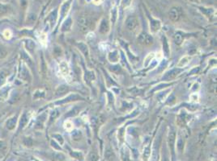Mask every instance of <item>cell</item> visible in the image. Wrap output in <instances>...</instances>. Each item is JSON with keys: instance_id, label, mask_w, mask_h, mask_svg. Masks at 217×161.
<instances>
[{"instance_id": "obj_1", "label": "cell", "mask_w": 217, "mask_h": 161, "mask_svg": "<svg viewBox=\"0 0 217 161\" xmlns=\"http://www.w3.org/2000/svg\"><path fill=\"white\" fill-rule=\"evenodd\" d=\"M92 19L87 15H80L78 19V26L82 32H88L92 26Z\"/></svg>"}, {"instance_id": "obj_2", "label": "cell", "mask_w": 217, "mask_h": 161, "mask_svg": "<svg viewBox=\"0 0 217 161\" xmlns=\"http://www.w3.org/2000/svg\"><path fill=\"white\" fill-rule=\"evenodd\" d=\"M138 41H139L140 44H143V45L149 46V45L153 44L154 40H153V37L151 35H149V34L146 33V32H142L138 37Z\"/></svg>"}, {"instance_id": "obj_3", "label": "cell", "mask_w": 217, "mask_h": 161, "mask_svg": "<svg viewBox=\"0 0 217 161\" xmlns=\"http://www.w3.org/2000/svg\"><path fill=\"white\" fill-rule=\"evenodd\" d=\"M161 141V133L158 136L153 144V149H152V161H158V157H159V147H160V144Z\"/></svg>"}, {"instance_id": "obj_4", "label": "cell", "mask_w": 217, "mask_h": 161, "mask_svg": "<svg viewBox=\"0 0 217 161\" xmlns=\"http://www.w3.org/2000/svg\"><path fill=\"white\" fill-rule=\"evenodd\" d=\"M139 26V20L134 16H130L126 20V27L129 31H134Z\"/></svg>"}, {"instance_id": "obj_5", "label": "cell", "mask_w": 217, "mask_h": 161, "mask_svg": "<svg viewBox=\"0 0 217 161\" xmlns=\"http://www.w3.org/2000/svg\"><path fill=\"white\" fill-rule=\"evenodd\" d=\"M182 69L180 68H174L170 71H169L168 73H165V75L163 77V80L164 81H171L173 78H175L178 75L179 73H181Z\"/></svg>"}, {"instance_id": "obj_6", "label": "cell", "mask_w": 217, "mask_h": 161, "mask_svg": "<svg viewBox=\"0 0 217 161\" xmlns=\"http://www.w3.org/2000/svg\"><path fill=\"white\" fill-rule=\"evenodd\" d=\"M149 20H150V30L152 33H157L161 28V21L158 20V19H152V17L149 18Z\"/></svg>"}, {"instance_id": "obj_7", "label": "cell", "mask_w": 217, "mask_h": 161, "mask_svg": "<svg viewBox=\"0 0 217 161\" xmlns=\"http://www.w3.org/2000/svg\"><path fill=\"white\" fill-rule=\"evenodd\" d=\"M20 77L25 82H30L32 80V77H31L29 71L24 64L21 65L20 69Z\"/></svg>"}, {"instance_id": "obj_8", "label": "cell", "mask_w": 217, "mask_h": 161, "mask_svg": "<svg viewBox=\"0 0 217 161\" xmlns=\"http://www.w3.org/2000/svg\"><path fill=\"white\" fill-rule=\"evenodd\" d=\"M170 19L173 22H177L181 17V11L178 7H172L170 9V13H169Z\"/></svg>"}, {"instance_id": "obj_9", "label": "cell", "mask_w": 217, "mask_h": 161, "mask_svg": "<svg viewBox=\"0 0 217 161\" xmlns=\"http://www.w3.org/2000/svg\"><path fill=\"white\" fill-rule=\"evenodd\" d=\"M168 143H169V146L171 148V152H172V155H173L174 154V145H175L176 143V132L173 130H171L169 132Z\"/></svg>"}, {"instance_id": "obj_10", "label": "cell", "mask_w": 217, "mask_h": 161, "mask_svg": "<svg viewBox=\"0 0 217 161\" xmlns=\"http://www.w3.org/2000/svg\"><path fill=\"white\" fill-rule=\"evenodd\" d=\"M110 27L109 21L106 19H103L101 21L100 25H99V32L101 33V34H103V35H105V34H107L108 32H110Z\"/></svg>"}, {"instance_id": "obj_11", "label": "cell", "mask_w": 217, "mask_h": 161, "mask_svg": "<svg viewBox=\"0 0 217 161\" xmlns=\"http://www.w3.org/2000/svg\"><path fill=\"white\" fill-rule=\"evenodd\" d=\"M82 98L81 97L80 95H79V94H71V95H69L67 96L66 98L64 99H62L60 100V101H58L56 102V104L58 105H61V104H63V103H69V102H72V101H75V100H79Z\"/></svg>"}, {"instance_id": "obj_12", "label": "cell", "mask_w": 217, "mask_h": 161, "mask_svg": "<svg viewBox=\"0 0 217 161\" xmlns=\"http://www.w3.org/2000/svg\"><path fill=\"white\" fill-rule=\"evenodd\" d=\"M69 91V86L66 85H59L58 88L56 89V90L54 92V95L56 97L63 96L64 94H66Z\"/></svg>"}, {"instance_id": "obj_13", "label": "cell", "mask_w": 217, "mask_h": 161, "mask_svg": "<svg viewBox=\"0 0 217 161\" xmlns=\"http://www.w3.org/2000/svg\"><path fill=\"white\" fill-rule=\"evenodd\" d=\"M71 0H69L67 2H66L65 3H63L61 8H60V15H61V18L63 19L67 15V13L69 12V9L71 7Z\"/></svg>"}, {"instance_id": "obj_14", "label": "cell", "mask_w": 217, "mask_h": 161, "mask_svg": "<svg viewBox=\"0 0 217 161\" xmlns=\"http://www.w3.org/2000/svg\"><path fill=\"white\" fill-rule=\"evenodd\" d=\"M16 123H17V116H13V117L10 118L6 122L7 129L9 131L14 130L16 126Z\"/></svg>"}, {"instance_id": "obj_15", "label": "cell", "mask_w": 217, "mask_h": 161, "mask_svg": "<svg viewBox=\"0 0 217 161\" xmlns=\"http://www.w3.org/2000/svg\"><path fill=\"white\" fill-rule=\"evenodd\" d=\"M121 160L122 161H131L130 150L126 147H122L121 149Z\"/></svg>"}, {"instance_id": "obj_16", "label": "cell", "mask_w": 217, "mask_h": 161, "mask_svg": "<svg viewBox=\"0 0 217 161\" xmlns=\"http://www.w3.org/2000/svg\"><path fill=\"white\" fill-rule=\"evenodd\" d=\"M162 48H163V52L165 56H170V45H169V42H168V40H167L165 35L162 36Z\"/></svg>"}, {"instance_id": "obj_17", "label": "cell", "mask_w": 217, "mask_h": 161, "mask_svg": "<svg viewBox=\"0 0 217 161\" xmlns=\"http://www.w3.org/2000/svg\"><path fill=\"white\" fill-rule=\"evenodd\" d=\"M72 20L71 18H68L66 19V20L64 22L62 25V27H61V30L62 32H68L71 30L72 28Z\"/></svg>"}, {"instance_id": "obj_18", "label": "cell", "mask_w": 217, "mask_h": 161, "mask_svg": "<svg viewBox=\"0 0 217 161\" xmlns=\"http://www.w3.org/2000/svg\"><path fill=\"white\" fill-rule=\"evenodd\" d=\"M28 122V116L27 113H24L20 117V124H19L20 129L24 128V126L27 125Z\"/></svg>"}, {"instance_id": "obj_19", "label": "cell", "mask_w": 217, "mask_h": 161, "mask_svg": "<svg viewBox=\"0 0 217 161\" xmlns=\"http://www.w3.org/2000/svg\"><path fill=\"white\" fill-rule=\"evenodd\" d=\"M78 48H80V50L83 53V54L84 56H88L89 52H88V46L86 45V44H84L83 42H80V43L78 44Z\"/></svg>"}, {"instance_id": "obj_20", "label": "cell", "mask_w": 217, "mask_h": 161, "mask_svg": "<svg viewBox=\"0 0 217 161\" xmlns=\"http://www.w3.org/2000/svg\"><path fill=\"white\" fill-rule=\"evenodd\" d=\"M118 51H113L112 53H110L108 56V59L110 62L112 63H115L118 61Z\"/></svg>"}, {"instance_id": "obj_21", "label": "cell", "mask_w": 217, "mask_h": 161, "mask_svg": "<svg viewBox=\"0 0 217 161\" xmlns=\"http://www.w3.org/2000/svg\"><path fill=\"white\" fill-rule=\"evenodd\" d=\"M173 40L177 45H180L183 42V35L181 32H177L175 35H173Z\"/></svg>"}, {"instance_id": "obj_22", "label": "cell", "mask_w": 217, "mask_h": 161, "mask_svg": "<svg viewBox=\"0 0 217 161\" xmlns=\"http://www.w3.org/2000/svg\"><path fill=\"white\" fill-rule=\"evenodd\" d=\"M7 150V144L4 140H0V156H3Z\"/></svg>"}, {"instance_id": "obj_23", "label": "cell", "mask_w": 217, "mask_h": 161, "mask_svg": "<svg viewBox=\"0 0 217 161\" xmlns=\"http://www.w3.org/2000/svg\"><path fill=\"white\" fill-rule=\"evenodd\" d=\"M190 61V57L189 56H184V57H182V58L179 61L178 64V68H182L186 66V64L189 63Z\"/></svg>"}, {"instance_id": "obj_24", "label": "cell", "mask_w": 217, "mask_h": 161, "mask_svg": "<svg viewBox=\"0 0 217 161\" xmlns=\"http://www.w3.org/2000/svg\"><path fill=\"white\" fill-rule=\"evenodd\" d=\"M25 47L27 48L28 51L29 52H33L34 48H35V43L31 40H27L25 41Z\"/></svg>"}, {"instance_id": "obj_25", "label": "cell", "mask_w": 217, "mask_h": 161, "mask_svg": "<svg viewBox=\"0 0 217 161\" xmlns=\"http://www.w3.org/2000/svg\"><path fill=\"white\" fill-rule=\"evenodd\" d=\"M58 115H59V110H54L53 111L51 112L50 116V120H49V124H51L53 123Z\"/></svg>"}, {"instance_id": "obj_26", "label": "cell", "mask_w": 217, "mask_h": 161, "mask_svg": "<svg viewBox=\"0 0 217 161\" xmlns=\"http://www.w3.org/2000/svg\"><path fill=\"white\" fill-rule=\"evenodd\" d=\"M80 108H79L77 106H75V107H74V108L72 109L71 111H69L68 114H66V117H74L75 115H77V114L80 113Z\"/></svg>"}, {"instance_id": "obj_27", "label": "cell", "mask_w": 217, "mask_h": 161, "mask_svg": "<svg viewBox=\"0 0 217 161\" xmlns=\"http://www.w3.org/2000/svg\"><path fill=\"white\" fill-rule=\"evenodd\" d=\"M104 157L106 158L108 160H112L114 157V154H113V151L110 149V148H107L104 153Z\"/></svg>"}, {"instance_id": "obj_28", "label": "cell", "mask_w": 217, "mask_h": 161, "mask_svg": "<svg viewBox=\"0 0 217 161\" xmlns=\"http://www.w3.org/2000/svg\"><path fill=\"white\" fill-rule=\"evenodd\" d=\"M8 52L5 47H3L2 45H0V60H3L7 56Z\"/></svg>"}, {"instance_id": "obj_29", "label": "cell", "mask_w": 217, "mask_h": 161, "mask_svg": "<svg viewBox=\"0 0 217 161\" xmlns=\"http://www.w3.org/2000/svg\"><path fill=\"white\" fill-rule=\"evenodd\" d=\"M81 138H82V133L80 131H74L72 133V139L74 140H80Z\"/></svg>"}, {"instance_id": "obj_30", "label": "cell", "mask_w": 217, "mask_h": 161, "mask_svg": "<svg viewBox=\"0 0 217 161\" xmlns=\"http://www.w3.org/2000/svg\"><path fill=\"white\" fill-rule=\"evenodd\" d=\"M54 159L55 161H64L65 160V155L61 152L55 153L54 155Z\"/></svg>"}, {"instance_id": "obj_31", "label": "cell", "mask_w": 217, "mask_h": 161, "mask_svg": "<svg viewBox=\"0 0 217 161\" xmlns=\"http://www.w3.org/2000/svg\"><path fill=\"white\" fill-rule=\"evenodd\" d=\"M117 16H118V11H117L116 7H114L111 11V21H112L113 24L115 23V21L117 19Z\"/></svg>"}, {"instance_id": "obj_32", "label": "cell", "mask_w": 217, "mask_h": 161, "mask_svg": "<svg viewBox=\"0 0 217 161\" xmlns=\"http://www.w3.org/2000/svg\"><path fill=\"white\" fill-rule=\"evenodd\" d=\"M60 69L61 71L63 72L64 74H67L68 73V66H67V64H66L65 62H63L62 64H60Z\"/></svg>"}, {"instance_id": "obj_33", "label": "cell", "mask_w": 217, "mask_h": 161, "mask_svg": "<svg viewBox=\"0 0 217 161\" xmlns=\"http://www.w3.org/2000/svg\"><path fill=\"white\" fill-rule=\"evenodd\" d=\"M88 161H97L98 160V156L94 152L89 153V155H88Z\"/></svg>"}, {"instance_id": "obj_34", "label": "cell", "mask_w": 217, "mask_h": 161, "mask_svg": "<svg viewBox=\"0 0 217 161\" xmlns=\"http://www.w3.org/2000/svg\"><path fill=\"white\" fill-rule=\"evenodd\" d=\"M150 155H151V149H150V147L149 146L146 147L145 148H144V152H143V157H144L146 160H148V159L150 157Z\"/></svg>"}, {"instance_id": "obj_35", "label": "cell", "mask_w": 217, "mask_h": 161, "mask_svg": "<svg viewBox=\"0 0 217 161\" xmlns=\"http://www.w3.org/2000/svg\"><path fill=\"white\" fill-rule=\"evenodd\" d=\"M8 12V6L3 4H0V15H4Z\"/></svg>"}, {"instance_id": "obj_36", "label": "cell", "mask_w": 217, "mask_h": 161, "mask_svg": "<svg viewBox=\"0 0 217 161\" xmlns=\"http://www.w3.org/2000/svg\"><path fill=\"white\" fill-rule=\"evenodd\" d=\"M153 56H154V53H150L148 55V56L146 57L145 60H144V65L145 66H148L149 64V62L151 61V60L153 58Z\"/></svg>"}, {"instance_id": "obj_37", "label": "cell", "mask_w": 217, "mask_h": 161, "mask_svg": "<svg viewBox=\"0 0 217 161\" xmlns=\"http://www.w3.org/2000/svg\"><path fill=\"white\" fill-rule=\"evenodd\" d=\"M6 77L7 75L6 73H4V71H1V72H0V86L5 82Z\"/></svg>"}, {"instance_id": "obj_38", "label": "cell", "mask_w": 217, "mask_h": 161, "mask_svg": "<svg viewBox=\"0 0 217 161\" xmlns=\"http://www.w3.org/2000/svg\"><path fill=\"white\" fill-rule=\"evenodd\" d=\"M23 143L25 146L27 147H31L33 145V140L31 138H24V140H23Z\"/></svg>"}, {"instance_id": "obj_39", "label": "cell", "mask_w": 217, "mask_h": 161, "mask_svg": "<svg viewBox=\"0 0 217 161\" xmlns=\"http://www.w3.org/2000/svg\"><path fill=\"white\" fill-rule=\"evenodd\" d=\"M53 137L55 138L58 141V143H59L61 145H63V144H64V139H63V136H62L61 135H58V134H54V135H53Z\"/></svg>"}, {"instance_id": "obj_40", "label": "cell", "mask_w": 217, "mask_h": 161, "mask_svg": "<svg viewBox=\"0 0 217 161\" xmlns=\"http://www.w3.org/2000/svg\"><path fill=\"white\" fill-rule=\"evenodd\" d=\"M132 0H122V6L123 8L128 7L131 4Z\"/></svg>"}, {"instance_id": "obj_41", "label": "cell", "mask_w": 217, "mask_h": 161, "mask_svg": "<svg viewBox=\"0 0 217 161\" xmlns=\"http://www.w3.org/2000/svg\"><path fill=\"white\" fill-rule=\"evenodd\" d=\"M46 68H47V66H46V64H45V61H44L43 58H42V64H41V69H42V73H45V72H46Z\"/></svg>"}, {"instance_id": "obj_42", "label": "cell", "mask_w": 217, "mask_h": 161, "mask_svg": "<svg viewBox=\"0 0 217 161\" xmlns=\"http://www.w3.org/2000/svg\"><path fill=\"white\" fill-rule=\"evenodd\" d=\"M65 125H67V126H65L66 128L67 129V130H70V129H72V123H71V122H66V123H65Z\"/></svg>"}, {"instance_id": "obj_43", "label": "cell", "mask_w": 217, "mask_h": 161, "mask_svg": "<svg viewBox=\"0 0 217 161\" xmlns=\"http://www.w3.org/2000/svg\"><path fill=\"white\" fill-rule=\"evenodd\" d=\"M72 155L75 156V157H76V158H80V157H82V155H81L80 153L79 152H75L73 154H72Z\"/></svg>"}, {"instance_id": "obj_44", "label": "cell", "mask_w": 217, "mask_h": 161, "mask_svg": "<svg viewBox=\"0 0 217 161\" xmlns=\"http://www.w3.org/2000/svg\"><path fill=\"white\" fill-rule=\"evenodd\" d=\"M92 2L95 3V4H101V0H92Z\"/></svg>"}, {"instance_id": "obj_45", "label": "cell", "mask_w": 217, "mask_h": 161, "mask_svg": "<svg viewBox=\"0 0 217 161\" xmlns=\"http://www.w3.org/2000/svg\"><path fill=\"white\" fill-rule=\"evenodd\" d=\"M164 161H170V160H169L168 158H165L164 160Z\"/></svg>"}, {"instance_id": "obj_46", "label": "cell", "mask_w": 217, "mask_h": 161, "mask_svg": "<svg viewBox=\"0 0 217 161\" xmlns=\"http://www.w3.org/2000/svg\"><path fill=\"white\" fill-rule=\"evenodd\" d=\"M192 1H197V0H192Z\"/></svg>"}, {"instance_id": "obj_47", "label": "cell", "mask_w": 217, "mask_h": 161, "mask_svg": "<svg viewBox=\"0 0 217 161\" xmlns=\"http://www.w3.org/2000/svg\"><path fill=\"white\" fill-rule=\"evenodd\" d=\"M36 161H37V160H36Z\"/></svg>"}]
</instances>
